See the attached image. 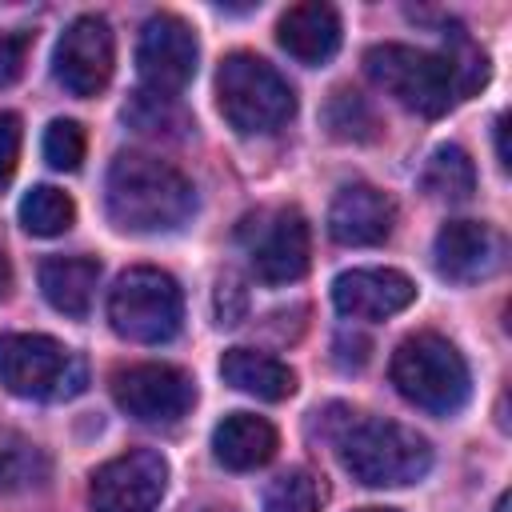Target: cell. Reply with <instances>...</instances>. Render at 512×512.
<instances>
[{
  "label": "cell",
  "instance_id": "cell-1",
  "mask_svg": "<svg viewBox=\"0 0 512 512\" xmlns=\"http://www.w3.org/2000/svg\"><path fill=\"white\" fill-rule=\"evenodd\" d=\"M104 212L120 232H176L196 212V188L168 160L120 152L104 176Z\"/></svg>",
  "mask_w": 512,
  "mask_h": 512
},
{
  "label": "cell",
  "instance_id": "cell-2",
  "mask_svg": "<svg viewBox=\"0 0 512 512\" xmlns=\"http://www.w3.org/2000/svg\"><path fill=\"white\" fill-rule=\"evenodd\" d=\"M336 456L344 472L368 488L416 484L432 468V444L396 420L356 416L336 432Z\"/></svg>",
  "mask_w": 512,
  "mask_h": 512
},
{
  "label": "cell",
  "instance_id": "cell-3",
  "mask_svg": "<svg viewBox=\"0 0 512 512\" xmlns=\"http://www.w3.org/2000/svg\"><path fill=\"white\" fill-rule=\"evenodd\" d=\"M388 376L408 404H416L420 412H432V416L460 412L468 404V392H472V376H468L464 356L440 332L404 336L388 360Z\"/></svg>",
  "mask_w": 512,
  "mask_h": 512
},
{
  "label": "cell",
  "instance_id": "cell-4",
  "mask_svg": "<svg viewBox=\"0 0 512 512\" xmlns=\"http://www.w3.org/2000/svg\"><path fill=\"white\" fill-rule=\"evenodd\" d=\"M364 72L396 104L420 116H440L464 96L452 56L408 48V44H372L364 52Z\"/></svg>",
  "mask_w": 512,
  "mask_h": 512
},
{
  "label": "cell",
  "instance_id": "cell-5",
  "mask_svg": "<svg viewBox=\"0 0 512 512\" xmlns=\"http://www.w3.org/2000/svg\"><path fill=\"white\" fill-rule=\"evenodd\" d=\"M216 108L240 136H260L292 120L296 92L264 56L232 52L216 72Z\"/></svg>",
  "mask_w": 512,
  "mask_h": 512
},
{
  "label": "cell",
  "instance_id": "cell-6",
  "mask_svg": "<svg viewBox=\"0 0 512 512\" xmlns=\"http://www.w3.org/2000/svg\"><path fill=\"white\" fill-rule=\"evenodd\" d=\"M0 384L12 396L60 404L88 388V364L68 344L44 332H4L0 336Z\"/></svg>",
  "mask_w": 512,
  "mask_h": 512
},
{
  "label": "cell",
  "instance_id": "cell-7",
  "mask_svg": "<svg viewBox=\"0 0 512 512\" xmlns=\"http://www.w3.org/2000/svg\"><path fill=\"white\" fill-rule=\"evenodd\" d=\"M184 320V292L160 268H128L116 276L108 292V324L116 336L132 344H164L180 332Z\"/></svg>",
  "mask_w": 512,
  "mask_h": 512
},
{
  "label": "cell",
  "instance_id": "cell-8",
  "mask_svg": "<svg viewBox=\"0 0 512 512\" xmlns=\"http://www.w3.org/2000/svg\"><path fill=\"white\" fill-rule=\"evenodd\" d=\"M112 400L140 424H176L196 404V380L176 364H128L112 372Z\"/></svg>",
  "mask_w": 512,
  "mask_h": 512
},
{
  "label": "cell",
  "instance_id": "cell-9",
  "mask_svg": "<svg viewBox=\"0 0 512 512\" xmlns=\"http://www.w3.org/2000/svg\"><path fill=\"white\" fill-rule=\"evenodd\" d=\"M112 68H116V40H112L108 20L96 12L76 16L60 32L56 52H52V72H56L60 88L80 100L100 96L112 80Z\"/></svg>",
  "mask_w": 512,
  "mask_h": 512
},
{
  "label": "cell",
  "instance_id": "cell-10",
  "mask_svg": "<svg viewBox=\"0 0 512 512\" xmlns=\"http://www.w3.org/2000/svg\"><path fill=\"white\" fill-rule=\"evenodd\" d=\"M244 248H248V264H252L256 280L292 284V280H300L308 272V256H312L308 220L296 208L264 212V216L248 220Z\"/></svg>",
  "mask_w": 512,
  "mask_h": 512
},
{
  "label": "cell",
  "instance_id": "cell-11",
  "mask_svg": "<svg viewBox=\"0 0 512 512\" xmlns=\"http://www.w3.org/2000/svg\"><path fill=\"white\" fill-rule=\"evenodd\" d=\"M168 488V460L152 448H132L100 464L88 480L92 512H152Z\"/></svg>",
  "mask_w": 512,
  "mask_h": 512
},
{
  "label": "cell",
  "instance_id": "cell-12",
  "mask_svg": "<svg viewBox=\"0 0 512 512\" xmlns=\"http://www.w3.org/2000/svg\"><path fill=\"white\" fill-rule=\"evenodd\" d=\"M196 60H200L196 32L180 16L160 12L144 20L140 40H136V72L148 92L176 96L196 76Z\"/></svg>",
  "mask_w": 512,
  "mask_h": 512
},
{
  "label": "cell",
  "instance_id": "cell-13",
  "mask_svg": "<svg viewBox=\"0 0 512 512\" xmlns=\"http://www.w3.org/2000/svg\"><path fill=\"white\" fill-rule=\"evenodd\" d=\"M436 272L456 284L488 280L504 260V240L484 220H448L432 244Z\"/></svg>",
  "mask_w": 512,
  "mask_h": 512
},
{
  "label": "cell",
  "instance_id": "cell-14",
  "mask_svg": "<svg viewBox=\"0 0 512 512\" xmlns=\"http://www.w3.org/2000/svg\"><path fill=\"white\" fill-rule=\"evenodd\" d=\"M416 300V284L396 268H352L332 280V304L352 320H384Z\"/></svg>",
  "mask_w": 512,
  "mask_h": 512
},
{
  "label": "cell",
  "instance_id": "cell-15",
  "mask_svg": "<svg viewBox=\"0 0 512 512\" xmlns=\"http://www.w3.org/2000/svg\"><path fill=\"white\" fill-rule=\"evenodd\" d=\"M396 204L372 184H344L328 204V236L344 248H372L392 236Z\"/></svg>",
  "mask_w": 512,
  "mask_h": 512
},
{
  "label": "cell",
  "instance_id": "cell-16",
  "mask_svg": "<svg viewBox=\"0 0 512 512\" xmlns=\"http://www.w3.org/2000/svg\"><path fill=\"white\" fill-rule=\"evenodd\" d=\"M276 40L292 60H300L308 68H320L340 48V12L332 4H320V0L292 4L276 20Z\"/></svg>",
  "mask_w": 512,
  "mask_h": 512
},
{
  "label": "cell",
  "instance_id": "cell-17",
  "mask_svg": "<svg viewBox=\"0 0 512 512\" xmlns=\"http://www.w3.org/2000/svg\"><path fill=\"white\" fill-rule=\"evenodd\" d=\"M212 456L228 472L264 468L276 456V428L264 416H252V412H228L212 428Z\"/></svg>",
  "mask_w": 512,
  "mask_h": 512
},
{
  "label": "cell",
  "instance_id": "cell-18",
  "mask_svg": "<svg viewBox=\"0 0 512 512\" xmlns=\"http://www.w3.org/2000/svg\"><path fill=\"white\" fill-rule=\"evenodd\" d=\"M96 284H100V260L96 256H48L40 264V292H44V300L56 312L72 316V320L88 316Z\"/></svg>",
  "mask_w": 512,
  "mask_h": 512
},
{
  "label": "cell",
  "instance_id": "cell-19",
  "mask_svg": "<svg viewBox=\"0 0 512 512\" xmlns=\"http://www.w3.org/2000/svg\"><path fill=\"white\" fill-rule=\"evenodd\" d=\"M220 376L236 392H248L256 400H272V404L288 400L296 392V372L284 360L256 352V348H228L220 356Z\"/></svg>",
  "mask_w": 512,
  "mask_h": 512
},
{
  "label": "cell",
  "instance_id": "cell-20",
  "mask_svg": "<svg viewBox=\"0 0 512 512\" xmlns=\"http://www.w3.org/2000/svg\"><path fill=\"white\" fill-rule=\"evenodd\" d=\"M420 188L436 200H468L476 192V168L472 156L460 144H440L420 172Z\"/></svg>",
  "mask_w": 512,
  "mask_h": 512
},
{
  "label": "cell",
  "instance_id": "cell-21",
  "mask_svg": "<svg viewBox=\"0 0 512 512\" xmlns=\"http://www.w3.org/2000/svg\"><path fill=\"white\" fill-rule=\"evenodd\" d=\"M72 220H76L72 196L60 192V188H52V184H36L20 200V224L32 236H60V232L72 228Z\"/></svg>",
  "mask_w": 512,
  "mask_h": 512
},
{
  "label": "cell",
  "instance_id": "cell-22",
  "mask_svg": "<svg viewBox=\"0 0 512 512\" xmlns=\"http://www.w3.org/2000/svg\"><path fill=\"white\" fill-rule=\"evenodd\" d=\"M124 120L144 136H180L188 128V116L176 104V96H160V92H148V88H140L124 104Z\"/></svg>",
  "mask_w": 512,
  "mask_h": 512
},
{
  "label": "cell",
  "instance_id": "cell-23",
  "mask_svg": "<svg viewBox=\"0 0 512 512\" xmlns=\"http://www.w3.org/2000/svg\"><path fill=\"white\" fill-rule=\"evenodd\" d=\"M324 124H328V132L336 136V140H376V112H372V104L360 96V92H352V88H336L332 96H328V104H324Z\"/></svg>",
  "mask_w": 512,
  "mask_h": 512
},
{
  "label": "cell",
  "instance_id": "cell-24",
  "mask_svg": "<svg viewBox=\"0 0 512 512\" xmlns=\"http://www.w3.org/2000/svg\"><path fill=\"white\" fill-rule=\"evenodd\" d=\"M44 480H48V456L20 436H4L0 440V488L24 492V488H40Z\"/></svg>",
  "mask_w": 512,
  "mask_h": 512
},
{
  "label": "cell",
  "instance_id": "cell-25",
  "mask_svg": "<svg viewBox=\"0 0 512 512\" xmlns=\"http://www.w3.org/2000/svg\"><path fill=\"white\" fill-rule=\"evenodd\" d=\"M264 512H316V484L304 468H292L268 484Z\"/></svg>",
  "mask_w": 512,
  "mask_h": 512
},
{
  "label": "cell",
  "instance_id": "cell-26",
  "mask_svg": "<svg viewBox=\"0 0 512 512\" xmlns=\"http://www.w3.org/2000/svg\"><path fill=\"white\" fill-rule=\"evenodd\" d=\"M84 148H88V140H84V128L76 120H52L44 128V160L52 168L76 172L80 160H84Z\"/></svg>",
  "mask_w": 512,
  "mask_h": 512
},
{
  "label": "cell",
  "instance_id": "cell-27",
  "mask_svg": "<svg viewBox=\"0 0 512 512\" xmlns=\"http://www.w3.org/2000/svg\"><path fill=\"white\" fill-rule=\"evenodd\" d=\"M28 48H32V32H8V36H0V88L16 84L24 76Z\"/></svg>",
  "mask_w": 512,
  "mask_h": 512
},
{
  "label": "cell",
  "instance_id": "cell-28",
  "mask_svg": "<svg viewBox=\"0 0 512 512\" xmlns=\"http://www.w3.org/2000/svg\"><path fill=\"white\" fill-rule=\"evenodd\" d=\"M20 140H24V124L16 112L0 108V188L12 180L16 160H20Z\"/></svg>",
  "mask_w": 512,
  "mask_h": 512
},
{
  "label": "cell",
  "instance_id": "cell-29",
  "mask_svg": "<svg viewBox=\"0 0 512 512\" xmlns=\"http://www.w3.org/2000/svg\"><path fill=\"white\" fill-rule=\"evenodd\" d=\"M504 124H508V120L500 116V120H496V156H500V168H508V144H504Z\"/></svg>",
  "mask_w": 512,
  "mask_h": 512
},
{
  "label": "cell",
  "instance_id": "cell-30",
  "mask_svg": "<svg viewBox=\"0 0 512 512\" xmlns=\"http://www.w3.org/2000/svg\"><path fill=\"white\" fill-rule=\"evenodd\" d=\"M8 288H12V268H8V256L0 252V300L8 296Z\"/></svg>",
  "mask_w": 512,
  "mask_h": 512
},
{
  "label": "cell",
  "instance_id": "cell-31",
  "mask_svg": "<svg viewBox=\"0 0 512 512\" xmlns=\"http://www.w3.org/2000/svg\"><path fill=\"white\" fill-rule=\"evenodd\" d=\"M356 512H396V508H356Z\"/></svg>",
  "mask_w": 512,
  "mask_h": 512
},
{
  "label": "cell",
  "instance_id": "cell-32",
  "mask_svg": "<svg viewBox=\"0 0 512 512\" xmlns=\"http://www.w3.org/2000/svg\"><path fill=\"white\" fill-rule=\"evenodd\" d=\"M216 512H228V508H216Z\"/></svg>",
  "mask_w": 512,
  "mask_h": 512
}]
</instances>
